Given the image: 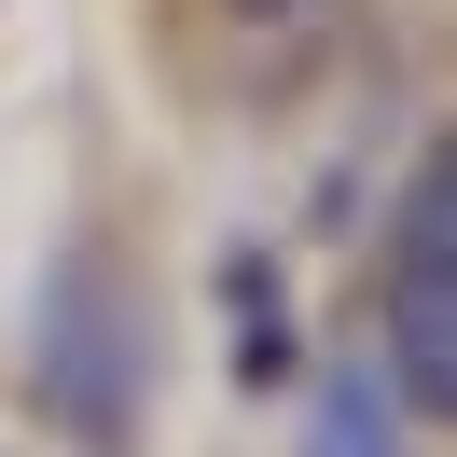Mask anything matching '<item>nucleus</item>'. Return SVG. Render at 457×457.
<instances>
[{"instance_id": "7ed1b4c3", "label": "nucleus", "mask_w": 457, "mask_h": 457, "mask_svg": "<svg viewBox=\"0 0 457 457\" xmlns=\"http://www.w3.org/2000/svg\"><path fill=\"white\" fill-rule=\"evenodd\" d=\"M222 319H236V388H278L305 374V333H291V278L263 250H222Z\"/></svg>"}, {"instance_id": "f03ea898", "label": "nucleus", "mask_w": 457, "mask_h": 457, "mask_svg": "<svg viewBox=\"0 0 457 457\" xmlns=\"http://www.w3.org/2000/svg\"><path fill=\"white\" fill-rule=\"evenodd\" d=\"M374 333H388V374L416 416H457V167L416 153L388 208V250H374Z\"/></svg>"}, {"instance_id": "39448f33", "label": "nucleus", "mask_w": 457, "mask_h": 457, "mask_svg": "<svg viewBox=\"0 0 457 457\" xmlns=\"http://www.w3.org/2000/svg\"><path fill=\"white\" fill-rule=\"evenodd\" d=\"M236 14H305V0H236Z\"/></svg>"}, {"instance_id": "f257e3e1", "label": "nucleus", "mask_w": 457, "mask_h": 457, "mask_svg": "<svg viewBox=\"0 0 457 457\" xmlns=\"http://www.w3.org/2000/svg\"><path fill=\"white\" fill-rule=\"evenodd\" d=\"M29 402L70 457H125L153 416V291L112 236H70L29 291Z\"/></svg>"}, {"instance_id": "20e7f679", "label": "nucleus", "mask_w": 457, "mask_h": 457, "mask_svg": "<svg viewBox=\"0 0 457 457\" xmlns=\"http://www.w3.org/2000/svg\"><path fill=\"white\" fill-rule=\"evenodd\" d=\"M305 457H416V444H402V402L374 388V361H333V374H319V429H305Z\"/></svg>"}]
</instances>
